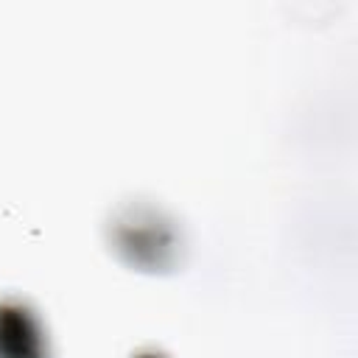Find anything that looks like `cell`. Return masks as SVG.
<instances>
[{"label": "cell", "instance_id": "cell-1", "mask_svg": "<svg viewBox=\"0 0 358 358\" xmlns=\"http://www.w3.org/2000/svg\"><path fill=\"white\" fill-rule=\"evenodd\" d=\"M109 252L134 271L173 274L187 255V238L176 215L148 199H126L106 215Z\"/></svg>", "mask_w": 358, "mask_h": 358}, {"label": "cell", "instance_id": "cell-2", "mask_svg": "<svg viewBox=\"0 0 358 358\" xmlns=\"http://www.w3.org/2000/svg\"><path fill=\"white\" fill-rule=\"evenodd\" d=\"M0 358H53L50 336L36 308L20 296H0Z\"/></svg>", "mask_w": 358, "mask_h": 358}, {"label": "cell", "instance_id": "cell-3", "mask_svg": "<svg viewBox=\"0 0 358 358\" xmlns=\"http://www.w3.org/2000/svg\"><path fill=\"white\" fill-rule=\"evenodd\" d=\"M131 358H168L162 350H140V352H134Z\"/></svg>", "mask_w": 358, "mask_h": 358}]
</instances>
